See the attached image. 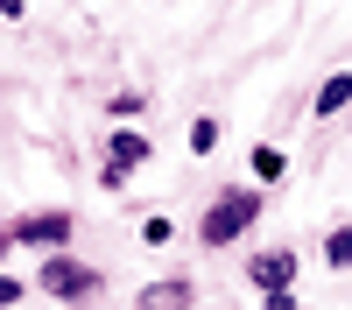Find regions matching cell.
Wrapping results in <instances>:
<instances>
[{
	"label": "cell",
	"mask_w": 352,
	"mask_h": 310,
	"mask_svg": "<svg viewBox=\"0 0 352 310\" xmlns=\"http://www.w3.org/2000/svg\"><path fill=\"white\" fill-rule=\"evenodd\" d=\"M324 261H331L338 275L352 268V225H331V233H324Z\"/></svg>",
	"instance_id": "cell-9"
},
{
	"label": "cell",
	"mask_w": 352,
	"mask_h": 310,
	"mask_svg": "<svg viewBox=\"0 0 352 310\" xmlns=\"http://www.w3.org/2000/svg\"><path fill=\"white\" fill-rule=\"evenodd\" d=\"M261 310H303V303H296V289H275V296L261 303Z\"/></svg>",
	"instance_id": "cell-13"
},
{
	"label": "cell",
	"mask_w": 352,
	"mask_h": 310,
	"mask_svg": "<svg viewBox=\"0 0 352 310\" xmlns=\"http://www.w3.org/2000/svg\"><path fill=\"white\" fill-rule=\"evenodd\" d=\"M247 169H254L261 184H282V169H289V162H282V148H268V141H261V148L247 155Z\"/></svg>",
	"instance_id": "cell-8"
},
{
	"label": "cell",
	"mask_w": 352,
	"mask_h": 310,
	"mask_svg": "<svg viewBox=\"0 0 352 310\" xmlns=\"http://www.w3.org/2000/svg\"><path fill=\"white\" fill-rule=\"evenodd\" d=\"M141 240H148V247H169V240H176V225H169V219H162V212H155V219H148V225H141Z\"/></svg>",
	"instance_id": "cell-11"
},
{
	"label": "cell",
	"mask_w": 352,
	"mask_h": 310,
	"mask_svg": "<svg viewBox=\"0 0 352 310\" xmlns=\"http://www.w3.org/2000/svg\"><path fill=\"white\" fill-rule=\"evenodd\" d=\"M8 240H14V247H50V254H56V247L71 240V212H21V219L8 225Z\"/></svg>",
	"instance_id": "cell-3"
},
{
	"label": "cell",
	"mask_w": 352,
	"mask_h": 310,
	"mask_svg": "<svg viewBox=\"0 0 352 310\" xmlns=\"http://www.w3.org/2000/svg\"><path fill=\"white\" fill-rule=\"evenodd\" d=\"M317 120H338V113H352V71H331L324 85H317Z\"/></svg>",
	"instance_id": "cell-7"
},
{
	"label": "cell",
	"mask_w": 352,
	"mask_h": 310,
	"mask_svg": "<svg viewBox=\"0 0 352 310\" xmlns=\"http://www.w3.org/2000/svg\"><path fill=\"white\" fill-rule=\"evenodd\" d=\"M190 303H197L190 275H162V282H148V289L134 296V310H190Z\"/></svg>",
	"instance_id": "cell-6"
},
{
	"label": "cell",
	"mask_w": 352,
	"mask_h": 310,
	"mask_svg": "<svg viewBox=\"0 0 352 310\" xmlns=\"http://www.w3.org/2000/svg\"><path fill=\"white\" fill-rule=\"evenodd\" d=\"M141 162H148V141H141L134 127H113V141H106V184H113V190H120V184L134 177V169H141Z\"/></svg>",
	"instance_id": "cell-5"
},
{
	"label": "cell",
	"mask_w": 352,
	"mask_h": 310,
	"mask_svg": "<svg viewBox=\"0 0 352 310\" xmlns=\"http://www.w3.org/2000/svg\"><path fill=\"white\" fill-rule=\"evenodd\" d=\"M219 148V120L204 113V120H190V155H212Z\"/></svg>",
	"instance_id": "cell-10"
},
{
	"label": "cell",
	"mask_w": 352,
	"mask_h": 310,
	"mask_svg": "<svg viewBox=\"0 0 352 310\" xmlns=\"http://www.w3.org/2000/svg\"><path fill=\"white\" fill-rule=\"evenodd\" d=\"M296 247H268V254H254V261H247V282H254V289H296Z\"/></svg>",
	"instance_id": "cell-4"
},
{
	"label": "cell",
	"mask_w": 352,
	"mask_h": 310,
	"mask_svg": "<svg viewBox=\"0 0 352 310\" xmlns=\"http://www.w3.org/2000/svg\"><path fill=\"white\" fill-rule=\"evenodd\" d=\"M28 14V0H0V21H21Z\"/></svg>",
	"instance_id": "cell-14"
},
{
	"label": "cell",
	"mask_w": 352,
	"mask_h": 310,
	"mask_svg": "<svg viewBox=\"0 0 352 310\" xmlns=\"http://www.w3.org/2000/svg\"><path fill=\"white\" fill-rule=\"evenodd\" d=\"M36 282H43V289H50L56 303H85V296L99 289V275L85 268V261H71V254H50V261H43V275H36Z\"/></svg>",
	"instance_id": "cell-2"
},
{
	"label": "cell",
	"mask_w": 352,
	"mask_h": 310,
	"mask_svg": "<svg viewBox=\"0 0 352 310\" xmlns=\"http://www.w3.org/2000/svg\"><path fill=\"white\" fill-rule=\"evenodd\" d=\"M254 219H261V190H219L212 205H204V219H197V240L204 247H232Z\"/></svg>",
	"instance_id": "cell-1"
},
{
	"label": "cell",
	"mask_w": 352,
	"mask_h": 310,
	"mask_svg": "<svg viewBox=\"0 0 352 310\" xmlns=\"http://www.w3.org/2000/svg\"><path fill=\"white\" fill-rule=\"evenodd\" d=\"M21 296H28L21 282H14V275H0V310H8V303H21Z\"/></svg>",
	"instance_id": "cell-12"
}]
</instances>
